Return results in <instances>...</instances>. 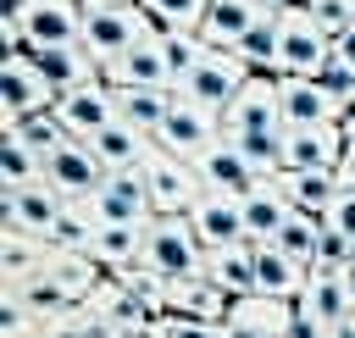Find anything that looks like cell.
Segmentation results:
<instances>
[{
  "instance_id": "7",
  "label": "cell",
  "mask_w": 355,
  "mask_h": 338,
  "mask_svg": "<svg viewBox=\"0 0 355 338\" xmlns=\"http://www.w3.org/2000/svg\"><path fill=\"white\" fill-rule=\"evenodd\" d=\"M222 133L227 139H250V133H283V100H277V78L255 72L239 100L222 111Z\"/></svg>"
},
{
  "instance_id": "4",
  "label": "cell",
  "mask_w": 355,
  "mask_h": 338,
  "mask_svg": "<svg viewBox=\"0 0 355 338\" xmlns=\"http://www.w3.org/2000/svg\"><path fill=\"white\" fill-rule=\"evenodd\" d=\"M283 28V55H277V78H322L333 66V33L305 11V6H288L277 17Z\"/></svg>"
},
{
  "instance_id": "3",
  "label": "cell",
  "mask_w": 355,
  "mask_h": 338,
  "mask_svg": "<svg viewBox=\"0 0 355 338\" xmlns=\"http://www.w3.org/2000/svg\"><path fill=\"white\" fill-rule=\"evenodd\" d=\"M139 172H144V188H150L155 216H189L205 199V183H200L194 161H183V155L161 150V144H150V155L139 161Z\"/></svg>"
},
{
  "instance_id": "45",
  "label": "cell",
  "mask_w": 355,
  "mask_h": 338,
  "mask_svg": "<svg viewBox=\"0 0 355 338\" xmlns=\"http://www.w3.org/2000/svg\"><path fill=\"white\" fill-rule=\"evenodd\" d=\"M255 6H261L266 17H283V11H288V6H300V0H255Z\"/></svg>"
},
{
  "instance_id": "43",
  "label": "cell",
  "mask_w": 355,
  "mask_h": 338,
  "mask_svg": "<svg viewBox=\"0 0 355 338\" xmlns=\"http://www.w3.org/2000/svg\"><path fill=\"white\" fill-rule=\"evenodd\" d=\"M333 66H338V72H349V78H355V28H344V33H338V39H333Z\"/></svg>"
},
{
  "instance_id": "31",
  "label": "cell",
  "mask_w": 355,
  "mask_h": 338,
  "mask_svg": "<svg viewBox=\"0 0 355 338\" xmlns=\"http://www.w3.org/2000/svg\"><path fill=\"white\" fill-rule=\"evenodd\" d=\"M239 205H244V227H250V238H261V244H272V238L288 227V216H294V205L283 199V188H277V183L250 188Z\"/></svg>"
},
{
  "instance_id": "29",
  "label": "cell",
  "mask_w": 355,
  "mask_h": 338,
  "mask_svg": "<svg viewBox=\"0 0 355 338\" xmlns=\"http://www.w3.org/2000/svg\"><path fill=\"white\" fill-rule=\"evenodd\" d=\"M50 249L55 244H44V238H28L17 227H0V283H33L44 272V260H50Z\"/></svg>"
},
{
  "instance_id": "38",
  "label": "cell",
  "mask_w": 355,
  "mask_h": 338,
  "mask_svg": "<svg viewBox=\"0 0 355 338\" xmlns=\"http://www.w3.org/2000/svg\"><path fill=\"white\" fill-rule=\"evenodd\" d=\"M144 11H150V22L166 33V28H200L205 22V11H211V0H139Z\"/></svg>"
},
{
  "instance_id": "49",
  "label": "cell",
  "mask_w": 355,
  "mask_h": 338,
  "mask_svg": "<svg viewBox=\"0 0 355 338\" xmlns=\"http://www.w3.org/2000/svg\"><path fill=\"white\" fill-rule=\"evenodd\" d=\"M344 277H349V288H355V266H349V272H344Z\"/></svg>"
},
{
  "instance_id": "44",
  "label": "cell",
  "mask_w": 355,
  "mask_h": 338,
  "mask_svg": "<svg viewBox=\"0 0 355 338\" xmlns=\"http://www.w3.org/2000/svg\"><path fill=\"white\" fill-rule=\"evenodd\" d=\"M322 338H355V316H344V321H333V327H322Z\"/></svg>"
},
{
  "instance_id": "9",
  "label": "cell",
  "mask_w": 355,
  "mask_h": 338,
  "mask_svg": "<svg viewBox=\"0 0 355 338\" xmlns=\"http://www.w3.org/2000/svg\"><path fill=\"white\" fill-rule=\"evenodd\" d=\"M227 133H222V116L216 111H205V105H194V100H183L178 94V105H172V116H166V127L155 133V144L161 150H172V155H183V161H200L211 144H222Z\"/></svg>"
},
{
  "instance_id": "5",
  "label": "cell",
  "mask_w": 355,
  "mask_h": 338,
  "mask_svg": "<svg viewBox=\"0 0 355 338\" xmlns=\"http://www.w3.org/2000/svg\"><path fill=\"white\" fill-rule=\"evenodd\" d=\"M61 216H67V194L50 188V183H33V188H0V227H17V233H28V238L55 244Z\"/></svg>"
},
{
  "instance_id": "24",
  "label": "cell",
  "mask_w": 355,
  "mask_h": 338,
  "mask_svg": "<svg viewBox=\"0 0 355 338\" xmlns=\"http://www.w3.org/2000/svg\"><path fill=\"white\" fill-rule=\"evenodd\" d=\"M311 283V272L283 249V244H261L255 238V294H272V299H300V288Z\"/></svg>"
},
{
  "instance_id": "50",
  "label": "cell",
  "mask_w": 355,
  "mask_h": 338,
  "mask_svg": "<svg viewBox=\"0 0 355 338\" xmlns=\"http://www.w3.org/2000/svg\"><path fill=\"white\" fill-rule=\"evenodd\" d=\"M349 127H355V116H349Z\"/></svg>"
},
{
  "instance_id": "1",
  "label": "cell",
  "mask_w": 355,
  "mask_h": 338,
  "mask_svg": "<svg viewBox=\"0 0 355 338\" xmlns=\"http://www.w3.org/2000/svg\"><path fill=\"white\" fill-rule=\"evenodd\" d=\"M144 266L161 277V283H178V277H205V244L194 233L189 216H155L144 227Z\"/></svg>"
},
{
  "instance_id": "41",
  "label": "cell",
  "mask_w": 355,
  "mask_h": 338,
  "mask_svg": "<svg viewBox=\"0 0 355 338\" xmlns=\"http://www.w3.org/2000/svg\"><path fill=\"white\" fill-rule=\"evenodd\" d=\"M161 338H222V321H194V316H161Z\"/></svg>"
},
{
  "instance_id": "13",
  "label": "cell",
  "mask_w": 355,
  "mask_h": 338,
  "mask_svg": "<svg viewBox=\"0 0 355 338\" xmlns=\"http://www.w3.org/2000/svg\"><path fill=\"white\" fill-rule=\"evenodd\" d=\"M105 83H111V89H172V94H178V72H172V61H166V39H161V33L139 39L122 61L105 66Z\"/></svg>"
},
{
  "instance_id": "19",
  "label": "cell",
  "mask_w": 355,
  "mask_h": 338,
  "mask_svg": "<svg viewBox=\"0 0 355 338\" xmlns=\"http://www.w3.org/2000/svg\"><path fill=\"white\" fill-rule=\"evenodd\" d=\"M89 310L111 327V332H139V327H150V321H161L155 310H150V299L139 294V288H128V283H116L111 272H105V283L89 294Z\"/></svg>"
},
{
  "instance_id": "20",
  "label": "cell",
  "mask_w": 355,
  "mask_h": 338,
  "mask_svg": "<svg viewBox=\"0 0 355 338\" xmlns=\"http://www.w3.org/2000/svg\"><path fill=\"white\" fill-rule=\"evenodd\" d=\"M272 183L283 188V199H288L294 211L322 216V222H327V211H333L338 194H344V177H338L333 166H316V172H277Z\"/></svg>"
},
{
  "instance_id": "47",
  "label": "cell",
  "mask_w": 355,
  "mask_h": 338,
  "mask_svg": "<svg viewBox=\"0 0 355 338\" xmlns=\"http://www.w3.org/2000/svg\"><path fill=\"white\" fill-rule=\"evenodd\" d=\"M83 11H105V6H122V0H78Z\"/></svg>"
},
{
  "instance_id": "42",
  "label": "cell",
  "mask_w": 355,
  "mask_h": 338,
  "mask_svg": "<svg viewBox=\"0 0 355 338\" xmlns=\"http://www.w3.org/2000/svg\"><path fill=\"white\" fill-rule=\"evenodd\" d=\"M327 227H333L338 238H349V244H355V188H344V194H338V205L327 211Z\"/></svg>"
},
{
  "instance_id": "48",
  "label": "cell",
  "mask_w": 355,
  "mask_h": 338,
  "mask_svg": "<svg viewBox=\"0 0 355 338\" xmlns=\"http://www.w3.org/2000/svg\"><path fill=\"white\" fill-rule=\"evenodd\" d=\"M338 177H344V188H355V161H344V166H338Z\"/></svg>"
},
{
  "instance_id": "34",
  "label": "cell",
  "mask_w": 355,
  "mask_h": 338,
  "mask_svg": "<svg viewBox=\"0 0 355 338\" xmlns=\"http://www.w3.org/2000/svg\"><path fill=\"white\" fill-rule=\"evenodd\" d=\"M322 233H327V222H322V216H305V211H294V216H288V227H283V233H277L272 244H283V249H288V255H294V260H300V266H305V272L316 277Z\"/></svg>"
},
{
  "instance_id": "18",
  "label": "cell",
  "mask_w": 355,
  "mask_h": 338,
  "mask_svg": "<svg viewBox=\"0 0 355 338\" xmlns=\"http://www.w3.org/2000/svg\"><path fill=\"white\" fill-rule=\"evenodd\" d=\"M277 100H283V127L344 122V116H338V100L327 94L322 78H277Z\"/></svg>"
},
{
  "instance_id": "12",
  "label": "cell",
  "mask_w": 355,
  "mask_h": 338,
  "mask_svg": "<svg viewBox=\"0 0 355 338\" xmlns=\"http://www.w3.org/2000/svg\"><path fill=\"white\" fill-rule=\"evenodd\" d=\"M105 177H111V166H105L100 150L83 144V139H67L55 155H44V183L61 188L67 199H78V194H100Z\"/></svg>"
},
{
  "instance_id": "40",
  "label": "cell",
  "mask_w": 355,
  "mask_h": 338,
  "mask_svg": "<svg viewBox=\"0 0 355 338\" xmlns=\"http://www.w3.org/2000/svg\"><path fill=\"white\" fill-rule=\"evenodd\" d=\"M300 6H305V11L333 33V39H338L344 28H355V0H300Z\"/></svg>"
},
{
  "instance_id": "16",
  "label": "cell",
  "mask_w": 355,
  "mask_h": 338,
  "mask_svg": "<svg viewBox=\"0 0 355 338\" xmlns=\"http://www.w3.org/2000/svg\"><path fill=\"white\" fill-rule=\"evenodd\" d=\"M194 172H200V183H205V194H227V199H244L250 188H261V172L250 166V155L233 144V139H222V144H211L200 161H194Z\"/></svg>"
},
{
  "instance_id": "39",
  "label": "cell",
  "mask_w": 355,
  "mask_h": 338,
  "mask_svg": "<svg viewBox=\"0 0 355 338\" xmlns=\"http://www.w3.org/2000/svg\"><path fill=\"white\" fill-rule=\"evenodd\" d=\"M0 338H44V327L33 321V310L17 294H0Z\"/></svg>"
},
{
  "instance_id": "11",
  "label": "cell",
  "mask_w": 355,
  "mask_h": 338,
  "mask_svg": "<svg viewBox=\"0 0 355 338\" xmlns=\"http://www.w3.org/2000/svg\"><path fill=\"white\" fill-rule=\"evenodd\" d=\"M22 11L28 50H55V44H83V6L78 0H11Z\"/></svg>"
},
{
  "instance_id": "46",
  "label": "cell",
  "mask_w": 355,
  "mask_h": 338,
  "mask_svg": "<svg viewBox=\"0 0 355 338\" xmlns=\"http://www.w3.org/2000/svg\"><path fill=\"white\" fill-rule=\"evenodd\" d=\"M222 338H261V332H250V327H239V321H222Z\"/></svg>"
},
{
  "instance_id": "27",
  "label": "cell",
  "mask_w": 355,
  "mask_h": 338,
  "mask_svg": "<svg viewBox=\"0 0 355 338\" xmlns=\"http://www.w3.org/2000/svg\"><path fill=\"white\" fill-rule=\"evenodd\" d=\"M266 11L255 6V0H211V11H205V22H200V33H205V44L211 50H239V39L261 22Z\"/></svg>"
},
{
  "instance_id": "21",
  "label": "cell",
  "mask_w": 355,
  "mask_h": 338,
  "mask_svg": "<svg viewBox=\"0 0 355 338\" xmlns=\"http://www.w3.org/2000/svg\"><path fill=\"white\" fill-rule=\"evenodd\" d=\"M189 222H194V233H200L205 255L250 238V227H244V205H239V199H227V194H205V199L189 211Z\"/></svg>"
},
{
  "instance_id": "6",
  "label": "cell",
  "mask_w": 355,
  "mask_h": 338,
  "mask_svg": "<svg viewBox=\"0 0 355 338\" xmlns=\"http://www.w3.org/2000/svg\"><path fill=\"white\" fill-rule=\"evenodd\" d=\"M250 78H255V72H250V66H244L233 50H211V55H205V61H200V66H194L183 83H178V94L222 116V111L239 100V89H244Z\"/></svg>"
},
{
  "instance_id": "23",
  "label": "cell",
  "mask_w": 355,
  "mask_h": 338,
  "mask_svg": "<svg viewBox=\"0 0 355 338\" xmlns=\"http://www.w3.org/2000/svg\"><path fill=\"white\" fill-rule=\"evenodd\" d=\"M233 294L216 288L211 277H178L166 283V316H194V321H227Z\"/></svg>"
},
{
  "instance_id": "30",
  "label": "cell",
  "mask_w": 355,
  "mask_h": 338,
  "mask_svg": "<svg viewBox=\"0 0 355 338\" xmlns=\"http://www.w3.org/2000/svg\"><path fill=\"white\" fill-rule=\"evenodd\" d=\"M205 277H211L216 288H227L233 299L255 294V238L227 244V249H211V255H205Z\"/></svg>"
},
{
  "instance_id": "25",
  "label": "cell",
  "mask_w": 355,
  "mask_h": 338,
  "mask_svg": "<svg viewBox=\"0 0 355 338\" xmlns=\"http://www.w3.org/2000/svg\"><path fill=\"white\" fill-rule=\"evenodd\" d=\"M227 321H239V327H250L261 338H288L300 327V305L294 299H272V294H244V299H233Z\"/></svg>"
},
{
  "instance_id": "33",
  "label": "cell",
  "mask_w": 355,
  "mask_h": 338,
  "mask_svg": "<svg viewBox=\"0 0 355 338\" xmlns=\"http://www.w3.org/2000/svg\"><path fill=\"white\" fill-rule=\"evenodd\" d=\"M250 72H272L277 78V55H283V28H277V17H261L244 39H239V50H233Z\"/></svg>"
},
{
  "instance_id": "10",
  "label": "cell",
  "mask_w": 355,
  "mask_h": 338,
  "mask_svg": "<svg viewBox=\"0 0 355 338\" xmlns=\"http://www.w3.org/2000/svg\"><path fill=\"white\" fill-rule=\"evenodd\" d=\"M349 133L344 122H316V127H283V172H316V166H344Z\"/></svg>"
},
{
  "instance_id": "14",
  "label": "cell",
  "mask_w": 355,
  "mask_h": 338,
  "mask_svg": "<svg viewBox=\"0 0 355 338\" xmlns=\"http://www.w3.org/2000/svg\"><path fill=\"white\" fill-rule=\"evenodd\" d=\"M55 116H61V127H67L72 139L94 144V139L116 122V94H111L105 78H100V83H83V89H72V94L55 100Z\"/></svg>"
},
{
  "instance_id": "51",
  "label": "cell",
  "mask_w": 355,
  "mask_h": 338,
  "mask_svg": "<svg viewBox=\"0 0 355 338\" xmlns=\"http://www.w3.org/2000/svg\"><path fill=\"white\" fill-rule=\"evenodd\" d=\"M22 6H28V0H22Z\"/></svg>"
},
{
  "instance_id": "15",
  "label": "cell",
  "mask_w": 355,
  "mask_h": 338,
  "mask_svg": "<svg viewBox=\"0 0 355 338\" xmlns=\"http://www.w3.org/2000/svg\"><path fill=\"white\" fill-rule=\"evenodd\" d=\"M94 211L100 222H122V227H150L155 222V205H150V188H144V172L139 166H122L100 183L94 194Z\"/></svg>"
},
{
  "instance_id": "8",
  "label": "cell",
  "mask_w": 355,
  "mask_h": 338,
  "mask_svg": "<svg viewBox=\"0 0 355 338\" xmlns=\"http://www.w3.org/2000/svg\"><path fill=\"white\" fill-rule=\"evenodd\" d=\"M50 105H55V94L39 78L33 55H0V127H17L22 116L50 111Z\"/></svg>"
},
{
  "instance_id": "26",
  "label": "cell",
  "mask_w": 355,
  "mask_h": 338,
  "mask_svg": "<svg viewBox=\"0 0 355 338\" xmlns=\"http://www.w3.org/2000/svg\"><path fill=\"white\" fill-rule=\"evenodd\" d=\"M111 94H116V122H128V127L144 133V139H155V133L166 127L172 105H178L172 89H111Z\"/></svg>"
},
{
  "instance_id": "36",
  "label": "cell",
  "mask_w": 355,
  "mask_h": 338,
  "mask_svg": "<svg viewBox=\"0 0 355 338\" xmlns=\"http://www.w3.org/2000/svg\"><path fill=\"white\" fill-rule=\"evenodd\" d=\"M0 133H17V139H22L28 150H39V155H55V150H61V144L72 139V133L61 127L55 105H50V111H33V116H22L17 127H0Z\"/></svg>"
},
{
  "instance_id": "2",
  "label": "cell",
  "mask_w": 355,
  "mask_h": 338,
  "mask_svg": "<svg viewBox=\"0 0 355 338\" xmlns=\"http://www.w3.org/2000/svg\"><path fill=\"white\" fill-rule=\"evenodd\" d=\"M150 33H161L155 22H150V11L139 6V0H122V6H105V11H83V50L100 61V72L111 66V61H122L139 39H150Z\"/></svg>"
},
{
  "instance_id": "35",
  "label": "cell",
  "mask_w": 355,
  "mask_h": 338,
  "mask_svg": "<svg viewBox=\"0 0 355 338\" xmlns=\"http://www.w3.org/2000/svg\"><path fill=\"white\" fill-rule=\"evenodd\" d=\"M150 144L155 139H144V133H133L128 122H111L100 139H94V150H100V161L111 166V172H122V166H139L144 155H150Z\"/></svg>"
},
{
  "instance_id": "37",
  "label": "cell",
  "mask_w": 355,
  "mask_h": 338,
  "mask_svg": "<svg viewBox=\"0 0 355 338\" xmlns=\"http://www.w3.org/2000/svg\"><path fill=\"white\" fill-rule=\"evenodd\" d=\"M161 39H166V61H172L178 83H183V78H189L205 55H211V44H205V33H200V28H166Z\"/></svg>"
},
{
  "instance_id": "32",
  "label": "cell",
  "mask_w": 355,
  "mask_h": 338,
  "mask_svg": "<svg viewBox=\"0 0 355 338\" xmlns=\"http://www.w3.org/2000/svg\"><path fill=\"white\" fill-rule=\"evenodd\" d=\"M44 183V155L28 150L17 133H0V188H33Z\"/></svg>"
},
{
  "instance_id": "28",
  "label": "cell",
  "mask_w": 355,
  "mask_h": 338,
  "mask_svg": "<svg viewBox=\"0 0 355 338\" xmlns=\"http://www.w3.org/2000/svg\"><path fill=\"white\" fill-rule=\"evenodd\" d=\"M83 255H94L105 272H122V266H139L144 260V227H122V222H100L83 244Z\"/></svg>"
},
{
  "instance_id": "22",
  "label": "cell",
  "mask_w": 355,
  "mask_h": 338,
  "mask_svg": "<svg viewBox=\"0 0 355 338\" xmlns=\"http://www.w3.org/2000/svg\"><path fill=\"white\" fill-rule=\"evenodd\" d=\"M294 305H300V321H311V327H333V321L355 316V288H349V277L316 272V277L300 288Z\"/></svg>"
},
{
  "instance_id": "17",
  "label": "cell",
  "mask_w": 355,
  "mask_h": 338,
  "mask_svg": "<svg viewBox=\"0 0 355 338\" xmlns=\"http://www.w3.org/2000/svg\"><path fill=\"white\" fill-rule=\"evenodd\" d=\"M28 55H33V66H39V78L50 83L55 100L72 94V89H83V83H100V78H105L100 61H94L83 44H55V50H28Z\"/></svg>"
}]
</instances>
